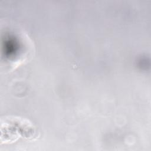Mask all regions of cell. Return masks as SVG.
Returning a JSON list of instances; mask_svg holds the SVG:
<instances>
[{
	"label": "cell",
	"mask_w": 151,
	"mask_h": 151,
	"mask_svg": "<svg viewBox=\"0 0 151 151\" xmlns=\"http://www.w3.org/2000/svg\"><path fill=\"white\" fill-rule=\"evenodd\" d=\"M35 134V128L27 119L18 116H8L1 120V143L15 142L20 138L31 139Z\"/></svg>",
	"instance_id": "6da1fadb"
}]
</instances>
